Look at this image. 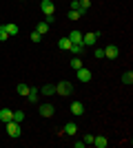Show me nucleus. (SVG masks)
<instances>
[{
	"instance_id": "obj_1",
	"label": "nucleus",
	"mask_w": 133,
	"mask_h": 148,
	"mask_svg": "<svg viewBox=\"0 0 133 148\" xmlns=\"http://www.w3.org/2000/svg\"><path fill=\"white\" fill-rule=\"evenodd\" d=\"M5 128H7V135L9 137H20L22 135V126H20L18 122H13V119L5 124Z\"/></svg>"
},
{
	"instance_id": "obj_2",
	"label": "nucleus",
	"mask_w": 133,
	"mask_h": 148,
	"mask_svg": "<svg viewBox=\"0 0 133 148\" xmlns=\"http://www.w3.org/2000/svg\"><path fill=\"white\" fill-rule=\"evenodd\" d=\"M56 93H58V95H71V93H73V84L67 82V80L58 82V84H56Z\"/></svg>"
},
{
	"instance_id": "obj_3",
	"label": "nucleus",
	"mask_w": 133,
	"mask_h": 148,
	"mask_svg": "<svg viewBox=\"0 0 133 148\" xmlns=\"http://www.w3.org/2000/svg\"><path fill=\"white\" fill-rule=\"evenodd\" d=\"M98 38H100V33H98V31H91V33H82V47H93V44L98 42Z\"/></svg>"
},
{
	"instance_id": "obj_4",
	"label": "nucleus",
	"mask_w": 133,
	"mask_h": 148,
	"mask_svg": "<svg viewBox=\"0 0 133 148\" xmlns=\"http://www.w3.org/2000/svg\"><path fill=\"white\" fill-rule=\"evenodd\" d=\"M76 77H78L80 82H84V84H87V82H91V80H93V73H91L89 69L80 66V69H76Z\"/></svg>"
},
{
	"instance_id": "obj_5",
	"label": "nucleus",
	"mask_w": 133,
	"mask_h": 148,
	"mask_svg": "<svg viewBox=\"0 0 133 148\" xmlns=\"http://www.w3.org/2000/svg\"><path fill=\"white\" fill-rule=\"evenodd\" d=\"M40 9H42L44 16H53V13H56V5H53L51 0H42V2H40Z\"/></svg>"
},
{
	"instance_id": "obj_6",
	"label": "nucleus",
	"mask_w": 133,
	"mask_h": 148,
	"mask_svg": "<svg viewBox=\"0 0 133 148\" xmlns=\"http://www.w3.org/2000/svg\"><path fill=\"white\" fill-rule=\"evenodd\" d=\"M69 111H71V115H76V117H80V115H82L84 113V104L82 102H71V106H69Z\"/></svg>"
},
{
	"instance_id": "obj_7",
	"label": "nucleus",
	"mask_w": 133,
	"mask_h": 148,
	"mask_svg": "<svg viewBox=\"0 0 133 148\" xmlns=\"http://www.w3.org/2000/svg\"><path fill=\"white\" fill-rule=\"evenodd\" d=\"M38 111H40V115H42V117H51V115L56 113V108H53V104H49V102H47V104H40V106H38Z\"/></svg>"
},
{
	"instance_id": "obj_8",
	"label": "nucleus",
	"mask_w": 133,
	"mask_h": 148,
	"mask_svg": "<svg viewBox=\"0 0 133 148\" xmlns=\"http://www.w3.org/2000/svg\"><path fill=\"white\" fill-rule=\"evenodd\" d=\"M118 56H120V49L115 44H109L107 49H104V58H109V60H115Z\"/></svg>"
},
{
	"instance_id": "obj_9",
	"label": "nucleus",
	"mask_w": 133,
	"mask_h": 148,
	"mask_svg": "<svg viewBox=\"0 0 133 148\" xmlns=\"http://www.w3.org/2000/svg\"><path fill=\"white\" fill-rule=\"evenodd\" d=\"M62 133H64V135H69V137H73L78 133V124L76 122H67V124H64V128H62Z\"/></svg>"
},
{
	"instance_id": "obj_10",
	"label": "nucleus",
	"mask_w": 133,
	"mask_h": 148,
	"mask_svg": "<svg viewBox=\"0 0 133 148\" xmlns=\"http://www.w3.org/2000/svg\"><path fill=\"white\" fill-rule=\"evenodd\" d=\"M11 119H13V111H11V108H2V111H0V122H2V124L11 122Z\"/></svg>"
},
{
	"instance_id": "obj_11",
	"label": "nucleus",
	"mask_w": 133,
	"mask_h": 148,
	"mask_svg": "<svg viewBox=\"0 0 133 148\" xmlns=\"http://www.w3.org/2000/svg\"><path fill=\"white\" fill-rule=\"evenodd\" d=\"M93 146L95 148H107L109 146V139L104 135H98V137H93Z\"/></svg>"
},
{
	"instance_id": "obj_12",
	"label": "nucleus",
	"mask_w": 133,
	"mask_h": 148,
	"mask_svg": "<svg viewBox=\"0 0 133 148\" xmlns=\"http://www.w3.org/2000/svg\"><path fill=\"white\" fill-rule=\"evenodd\" d=\"M67 38L71 40V44H82V33H80L78 29H76V31H71V33H69Z\"/></svg>"
},
{
	"instance_id": "obj_13",
	"label": "nucleus",
	"mask_w": 133,
	"mask_h": 148,
	"mask_svg": "<svg viewBox=\"0 0 133 148\" xmlns=\"http://www.w3.org/2000/svg\"><path fill=\"white\" fill-rule=\"evenodd\" d=\"M29 102H33V104H38L40 102V88H29Z\"/></svg>"
},
{
	"instance_id": "obj_14",
	"label": "nucleus",
	"mask_w": 133,
	"mask_h": 148,
	"mask_svg": "<svg viewBox=\"0 0 133 148\" xmlns=\"http://www.w3.org/2000/svg\"><path fill=\"white\" fill-rule=\"evenodd\" d=\"M40 93H42V95H56V84H44V86L40 88Z\"/></svg>"
},
{
	"instance_id": "obj_15",
	"label": "nucleus",
	"mask_w": 133,
	"mask_h": 148,
	"mask_svg": "<svg viewBox=\"0 0 133 148\" xmlns=\"http://www.w3.org/2000/svg\"><path fill=\"white\" fill-rule=\"evenodd\" d=\"M29 88H31V86H27V84H22V82H20L18 86H16V91H18L20 97H27V95H29Z\"/></svg>"
},
{
	"instance_id": "obj_16",
	"label": "nucleus",
	"mask_w": 133,
	"mask_h": 148,
	"mask_svg": "<svg viewBox=\"0 0 133 148\" xmlns=\"http://www.w3.org/2000/svg\"><path fill=\"white\" fill-rule=\"evenodd\" d=\"M58 47H60V49H64V51H69V49H71V40H69L67 36L60 38V40H58Z\"/></svg>"
},
{
	"instance_id": "obj_17",
	"label": "nucleus",
	"mask_w": 133,
	"mask_h": 148,
	"mask_svg": "<svg viewBox=\"0 0 133 148\" xmlns=\"http://www.w3.org/2000/svg\"><path fill=\"white\" fill-rule=\"evenodd\" d=\"M89 7H91V0H80L76 9H78V11H80V13H84V11H87V9H89Z\"/></svg>"
},
{
	"instance_id": "obj_18",
	"label": "nucleus",
	"mask_w": 133,
	"mask_h": 148,
	"mask_svg": "<svg viewBox=\"0 0 133 148\" xmlns=\"http://www.w3.org/2000/svg\"><path fill=\"white\" fill-rule=\"evenodd\" d=\"M5 29H7V33L9 36H18V25H13V22H9V25H5Z\"/></svg>"
},
{
	"instance_id": "obj_19",
	"label": "nucleus",
	"mask_w": 133,
	"mask_h": 148,
	"mask_svg": "<svg viewBox=\"0 0 133 148\" xmlns=\"http://www.w3.org/2000/svg\"><path fill=\"white\" fill-rule=\"evenodd\" d=\"M67 18H69V20H80V18H82V13L78 11V9H69V13H67Z\"/></svg>"
},
{
	"instance_id": "obj_20",
	"label": "nucleus",
	"mask_w": 133,
	"mask_h": 148,
	"mask_svg": "<svg viewBox=\"0 0 133 148\" xmlns=\"http://www.w3.org/2000/svg\"><path fill=\"white\" fill-rule=\"evenodd\" d=\"M122 82L129 84V86L133 84V73H131V71H124V73H122Z\"/></svg>"
},
{
	"instance_id": "obj_21",
	"label": "nucleus",
	"mask_w": 133,
	"mask_h": 148,
	"mask_svg": "<svg viewBox=\"0 0 133 148\" xmlns=\"http://www.w3.org/2000/svg\"><path fill=\"white\" fill-rule=\"evenodd\" d=\"M36 31H38L40 36H44V33L49 31V25H47V22H44V20H42V22H38V27H36Z\"/></svg>"
},
{
	"instance_id": "obj_22",
	"label": "nucleus",
	"mask_w": 133,
	"mask_h": 148,
	"mask_svg": "<svg viewBox=\"0 0 133 148\" xmlns=\"http://www.w3.org/2000/svg\"><path fill=\"white\" fill-rule=\"evenodd\" d=\"M22 119H25V113H22V111H13V122L22 124Z\"/></svg>"
},
{
	"instance_id": "obj_23",
	"label": "nucleus",
	"mask_w": 133,
	"mask_h": 148,
	"mask_svg": "<svg viewBox=\"0 0 133 148\" xmlns=\"http://www.w3.org/2000/svg\"><path fill=\"white\" fill-rule=\"evenodd\" d=\"M80 66H82V60H80V58H73V60H71V69H73V71H76V69H80Z\"/></svg>"
},
{
	"instance_id": "obj_24",
	"label": "nucleus",
	"mask_w": 133,
	"mask_h": 148,
	"mask_svg": "<svg viewBox=\"0 0 133 148\" xmlns=\"http://www.w3.org/2000/svg\"><path fill=\"white\" fill-rule=\"evenodd\" d=\"M29 38H31V42H40V40H42V36H40L38 31H31V33H29Z\"/></svg>"
},
{
	"instance_id": "obj_25",
	"label": "nucleus",
	"mask_w": 133,
	"mask_h": 148,
	"mask_svg": "<svg viewBox=\"0 0 133 148\" xmlns=\"http://www.w3.org/2000/svg\"><path fill=\"white\" fill-rule=\"evenodd\" d=\"M82 49H84V47H82V44H71V53H82Z\"/></svg>"
},
{
	"instance_id": "obj_26",
	"label": "nucleus",
	"mask_w": 133,
	"mask_h": 148,
	"mask_svg": "<svg viewBox=\"0 0 133 148\" xmlns=\"http://www.w3.org/2000/svg\"><path fill=\"white\" fill-rule=\"evenodd\" d=\"M7 38H9V33H7V29H5V25L0 27V42H5Z\"/></svg>"
},
{
	"instance_id": "obj_27",
	"label": "nucleus",
	"mask_w": 133,
	"mask_h": 148,
	"mask_svg": "<svg viewBox=\"0 0 133 148\" xmlns=\"http://www.w3.org/2000/svg\"><path fill=\"white\" fill-rule=\"evenodd\" d=\"M93 58L102 60V58H104V49H93Z\"/></svg>"
},
{
	"instance_id": "obj_28",
	"label": "nucleus",
	"mask_w": 133,
	"mask_h": 148,
	"mask_svg": "<svg viewBox=\"0 0 133 148\" xmlns=\"http://www.w3.org/2000/svg\"><path fill=\"white\" fill-rule=\"evenodd\" d=\"M87 146H93V135H84V139H82Z\"/></svg>"
},
{
	"instance_id": "obj_29",
	"label": "nucleus",
	"mask_w": 133,
	"mask_h": 148,
	"mask_svg": "<svg viewBox=\"0 0 133 148\" xmlns=\"http://www.w3.org/2000/svg\"><path fill=\"white\" fill-rule=\"evenodd\" d=\"M53 20H56V13H53V16H47V18H44V22H47V25H51Z\"/></svg>"
},
{
	"instance_id": "obj_30",
	"label": "nucleus",
	"mask_w": 133,
	"mask_h": 148,
	"mask_svg": "<svg viewBox=\"0 0 133 148\" xmlns=\"http://www.w3.org/2000/svg\"><path fill=\"white\" fill-rule=\"evenodd\" d=\"M78 2H80V0H71V9H76V7H78Z\"/></svg>"
}]
</instances>
